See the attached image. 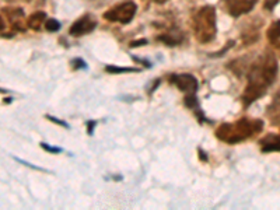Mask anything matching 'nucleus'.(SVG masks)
Listing matches in <instances>:
<instances>
[{
    "instance_id": "2",
    "label": "nucleus",
    "mask_w": 280,
    "mask_h": 210,
    "mask_svg": "<svg viewBox=\"0 0 280 210\" xmlns=\"http://www.w3.org/2000/svg\"><path fill=\"white\" fill-rule=\"evenodd\" d=\"M262 129H264V121L241 118L234 123H223L216 130V138L224 143L234 144L260 133Z\"/></svg>"
},
{
    "instance_id": "9",
    "label": "nucleus",
    "mask_w": 280,
    "mask_h": 210,
    "mask_svg": "<svg viewBox=\"0 0 280 210\" xmlns=\"http://www.w3.org/2000/svg\"><path fill=\"white\" fill-rule=\"evenodd\" d=\"M266 36L272 45L280 49V20H275L270 24L268 32H266Z\"/></svg>"
},
{
    "instance_id": "18",
    "label": "nucleus",
    "mask_w": 280,
    "mask_h": 210,
    "mask_svg": "<svg viewBox=\"0 0 280 210\" xmlns=\"http://www.w3.org/2000/svg\"><path fill=\"white\" fill-rule=\"evenodd\" d=\"M153 2L158 3V5H163V3H165V2H168V0H153Z\"/></svg>"
},
{
    "instance_id": "4",
    "label": "nucleus",
    "mask_w": 280,
    "mask_h": 210,
    "mask_svg": "<svg viewBox=\"0 0 280 210\" xmlns=\"http://www.w3.org/2000/svg\"><path fill=\"white\" fill-rule=\"evenodd\" d=\"M136 14V5L133 2H123L121 5L115 6L107 13H104V18L109 21H118L122 24L130 23Z\"/></svg>"
},
{
    "instance_id": "12",
    "label": "nucleus",
    "mask_w": 280,
    "mask_h": 210,
    "mask_svg": "<svg viewBox=\"0 0 280 210\" xmlns=\"http://www.w3.org/2000/svg\"><path fill=\"white\" fill-rule=\"evenodd\" d=\"M45 28L48 31H51V32H55V31H58L61 28V23L58 20H55V18H48V20L45 21Z\"/></svg>"
},
{
    "instance_id": "13",
    "label": "nucleus",
    "mask_w": 280,
    "mask_h": 210,
    "mask_svg": "<svg viewBox=\"0 0 280 210\" xmlns=\"http://www.w3.org/2000/svg\"><path fill=\"white\" fill-rule=\"evenodd\" d=\"M107 72L111 73H127V72H136V69H132V67H114L108 66Z\"/></svg>"
},
{
    "instance_id": "1",
    "label": "nucleus",
    "mask_w": 280,
    "mask_h": 210,
    "mask_svg": "<svg viewBox=\"0 0 280 210\" xmlns=\"http://www.w3.org/2000/svg\"><path fill=\"white\" fill-rule=\"evenodd\" d=\"M277 76V59L272 52L266 51L252 63L248 73V84L242 94L245 107L260 98L273 84Z\"/></svg>"
},
{
    "instance_id": "16",
    "label": "nucleus",
    "mask_w": 280,
    "mask_h": 210,
    "mask_svg": "<svg viewBox=\"0 0 280 210\" xmlns=\"http://www.w3.org/2000/svg\"><path fill=\"white\" fill-rule=\"evenodd\" d=\"M144 44H146V40H142V41H140V42H132V44H130V46H138V45H144Z\"/></svg>"
},
{
    "instance_id": "3",
    "label": "nucleus",
    "mask_w": 280,
    "mask_h": 210,
    "mask_svg": "<svg viewBox=\"0 0 280 210\" xmlns=\"http://www.w3.org/2000/svg\"><path fill=\"white\" fill-rule=\"evenodd\" d=\"M194 32L200 44L210 42L216 36V10L204 6L194 17Z\"/></svg>"
},
{
    "instance_id": "5",
    "label": "nucleus",
    "mask_w": 280,
    "mask_h": 210,
    "mask_svg": "<svg viewBox=\"0 0 280 210\" xmlns=\"http://www.w3.org/2000/svg\"><path fill=\"white\" fill-rule=\"evenodd\" d=\"M171 83H174L177 87L183 92L194 94L199 87L198 79L189 73H179V74H173L171 76Z\"/></svg>"
},
{
    "instance_id": "6",
    "label": "nucleus",
    "mask_w": 280,
    "mask_h": 210,
    "mask_svg": "<svg viewBox=\"0 0 280 210\" xmlns=\"http://www.w3.org/2000/svg\"><path fill=\"white\" fill-rule=\"evenodd\" d=\"M97 27V21L91 15H83L79 20L70 27V35L73 36H82L86 34H90L94 28Z\"/></svg>"
},
{
    "instance_id": "8",
    "label": "nucleus",
    "mask_w": 280,
    "mask_h": 210,
    "mask_svg": "<svg viewBox=\"0 0 280 210\" xmlns=\"http://www.w3.org/2000/svg\"><path fill=\"white\" fill-rule=\"evenodd\" d=\"M260 149L264 153L269 151H280V136L279 135H268L260 140Z\"/></svg>"
},
{
    "instance_id": "19",
    "label": "nucleus",
    "mask_w": 280,
    "mask_h": 210,
    "mask_svg": "<svg viewBox=\"0 0 280 210\" xmlns=\"http://www.w3.org/2000/svg\"><path fill=\"white\" fill-rule=\"evenodd\" d=\"M0 92H5V90H2V88H0Z\"/></svg>"
},
{
    "instance_id": "14",
    "label": "nucleus",
    "mask_w": 280,
    "mask_h": 210,
    "mask_svg": "<svg viewBox=\"0 0 280 210\" xmlns=\"http://www.w3.org/2000/svg\"><path fill=\"white\" fill-rule=\"evenodd\" d=\"M279 2L280 0H265V2H264V7H265L266 10H269V11L273 10Z\"/></svg>"
},
{
    "instance_id": "10",
    "label": "nucleus",
    "mask_w": 280,
    "mask_h": 210,
    "mask_svg": "<svg viewBox=\"0 0 280 210\" xmlns=\"http://www.w3.org/2000/svg\"><path fill=\"white\" fill-rule=\"evenodd\" d=\"M46 21V14L44 11H36L34 14H31L27 20V26L28 28L34 31H38L42 27V24Z\"/></svg>"
},
{
    "instance_id": "17",
    "label": "nucleus",
    "mask_w": 280,
    "mask_h": 210,
    "mask_svg": "<svg viewBox=\"0 0 280 210\" xmlns=\"http://www.w3.org/2000/svg\"><path fill=\"white\" fill-rule=\"evenodd\" d=\"M5 27H6V24H5V20H3V18H2V15H0V31H2V30H5Z\"/></svg>"
},
{
    "instance_id": "20",
    "label": "nucleus",
    "mask_w": 280,
    "mask_h": 210,
    "mask_svg": "<svg viewBox=\"0 0 280 210\" xmlns=\"http://www.w3.org/2000/svg\"><path fill=\"white\" fill-rule=\"evenodd\" d=\"M28 2H30V0H28Z\"/></svg>"
},
{
    "instance_id": "15",
    "label": "nucleus",
    "mask_w": 280,
    "mask_h": 210,
    "mask_svg": "<svg viewBox=\"0 0 280 210\" xmlns=\"http://www.w3.org/2000/svg\"><path fill=\"white\" fill-rule=\"evenodd\" d=\"M42 147L48 151H53V153H61V149H58V147H52V146H48V144H42Z\"/></svg>"
},
{
    "instance_id": "7",
    "label": "nucleus",
    "mask_w": 280,
    "mask_h": 210,
    "mask_svg": "<svg viewBox=\"0 0 280 210\" xmlns=\"http://www.w3.org/2000/svg\"><path fill=\"white\" fill-rule=\"evenodd\" d=\"M226 7L231 15L239 17V15L247 14L254 9L256 0H224Z\"/></svg>"
},
{
    "instance_id": "11",
    "label": "nucleus",
    "mask_w": 280,
    "mask_h": 210,
    "mask_svg": "<svg viewBox=\"0 0 280 210\" xmlns=\"http://www.w3.org/2000/svg\"><path fill=\"white\" fill-rule=\"evenodd\" d=\"M269 111H275V113H269L270 118H272V123L280 125V96H277V98H275L273 105L269 107Z\"/></svg>"
}]
</instances>
